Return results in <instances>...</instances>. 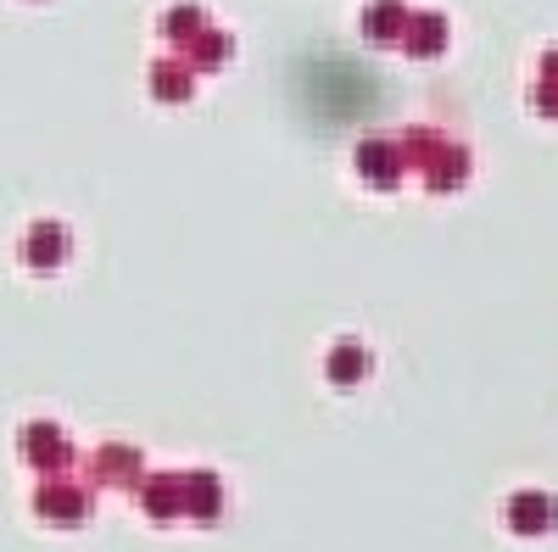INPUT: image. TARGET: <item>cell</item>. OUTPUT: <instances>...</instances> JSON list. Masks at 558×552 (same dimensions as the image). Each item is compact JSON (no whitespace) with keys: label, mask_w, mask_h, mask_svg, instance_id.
Returning a JSON list of instances; mask_svg holds the SVG:
<instances>
[{"label":"cell","mask_w":558,"mask_h":552,"mask_svg":"<svg viewBox=\"0 0 558 552\" xmlns=\"http://www.w3.org/2000/svg\"><path fill=\"white\" fill-rule=\"evenodd\" d=\"M502 519H508L514 536H547L558 525V502H553V491H514L508 508H502Z\"/></svg>","instance_id":"cell-1"},{"label":"cell","mask_w":558,"mask_h":552,"mask_svg":"<svg viewBox=\"0 0 558 552\" xmlns=\"http://www.w3.org/2000/svg\"><path fill=\"white\" fill-rule=\"evenodd\" d=\"M402 146H391V140H363L357 146V173L375 184V191H391V184L402 179Z\"/></svg>","instance_id":"cell-2"},{"label":"cell","mask_w":558,"mask_h":552,"mask_svg":"<svg viewBox=\"0 0 558 552\" xmlns=\"http://www.w3.org/2000/svg\"><path fill=\"white\" fill-rule=\"evenodd\" d=\"M397 45L408 57H441L447 51V17L441 12H408V28Z\"/></svg>","instance_id":"cell-3"},{"label":"cell","mask_w":558,"mask_h":552,"mask_svg":"<svg viewBox=\"0 0 558 552\" xmlns=\"http://www.w3.org/2000/svg\"><path fill=\"white\" fill-rule=\"evenodd\" d=\"M418 173H425V184L430 191H458L463 179H470V157H463V146H436L425 162H418Z\"/></svg>","instance_id":"cell-4"},{"label":"cell","mask_w":558,"mask_h":552,"mask_svg":"<svg viewBox=\"0 0 558 552\" xmlns=\"http://www.w3.org/2000/svg\"><path fill=\"white\" fill-rule=\"evenodd\" d=\"M23 457L39 469H51V464H68V436L57 425H28L23 430Z\"/></svg>","instance_id":"cell-5"},{"label":"cell","mask_w":558,"mask_h":552,"mask_svg":"<svg viewBox=\"0 0 558 552\" xmlns=\"http://www.w3.org/2000/svg\"><path fill=\"white\" fill-rule=\"evenodd\" d=\"M62 257H68V229H62V223H51V218L34 223V235H28V262H34L39 273H51Z\"/></svg>","instance_id":"cell-6"},{"label":"cell","mask_w":558,"mask_h":552,"mask_svg":"<svg viewBox=\"0 0 558 552\" xmlns=\"http://www.w3.org/2000/svg\"><path fill=\"white\" fill-rule=\"evenodd\" d=\"M363 28H368V39L397 45V39H402V28H408V7H402V0H368Z\"/></svg>","instance_id":"cell-7"},{"label":"cell","mask_w":558,"mask_h":552,"mask_svg":"<svg viewBox=\"0 0 558 552\" xmlns=\"http://www.w3.org/2000/svg\"><path fill=\"white\" fill-rule=\"evenodd\" d=\"M84 508H89V496H84L78 486H45V491H39V514H45V519L78 525V519H84Z\"/></svg>","instance_id":"cell-8"},{"label":"cell","mask_w":558,"mask_h":552,"mask_svg":"<svg viewBox=\"0 0 558 552\" xmlns=\"http://www.w3.org/2000/svg\"><path fill=\"white\" fill-rule=\"evenodd\" d=\"M179 508H191V514L213 519V514L223 508V491H218V480H213V475H184V480H179Z\"/></svg>","instance_id":"cell-9"},{"label":"cell","mask_w":558,"mask_h":552,"mask_svg":"<svg viewBox=\"0 0 558 552\" xmlns=\"http://www.w3.org/2000/svg\"><path fill=\"white\" fill-rule=\"evenodd\" d=\"M368 375V352L357 346V341H341L336 352H330V380L336 385H357Z\"/></svg>","instance_id":"cell-10"},{"label":"cell","mask_w":558,"mask_h":552,"mask_svg":"<svg viewBox=\"0 0 558 552\" xmlns=\"http://www.w3.org/2000/svg\"><path fill=\"white\" fill-rule=\"evenodd\" d=\"M157 96H162V101H184V96H191V68L162 62V68H157Z\"/></svg>","instance_id":"cell-11"},{"label":"cell","mask_w":558,"mask_h":552,"mask_svg":"<svg viewBox=\"0 0 558 552\" xmlns=\"http://www.w3.org/2000/svg\"><path fill=\"white\" fill-rule=\"evenodd\" d=\"M146 508L168 519V514L179 508V480H168V475H157V480H146Z\"/></svg>","instance_id":"cell-12"},{"label":"cell","mask_w":558,"mask_h":552,"mask_svg":"<svg viewBox=\"0 0 558 552\" xmlns=\"http://www.w3.org/2000/svg\"><path fill=\"white\" fill-rule=\"evenodd\" d=\"M202 23H207V17H202L196 7H179V12L168 17V34H173V39H184V34H202Z\"/></svg>","instance_id":"cell-13"},{"label":"cell","mask_w":558,"mask_h":552,"mask_svg":"<svg viewBox=\"0 0 558 552\" xmlns=\"http://www.w3.org/2000/svg\"><path fill=\"white\" fill-rule=\"evenodd\" d=\"M531 107H536L542 118H558V84H553V78H536V89H531Z\"/></svg>","instance_id":"cell-14"},{"label":"cell","mask_w":558,"mask_h":552,"mask_svg":"<svg viewBox=\"0 0 558 552\" xmlns=\"http://www.w3.org/2000/svg\"><path fill=\"white\" fill-rule=\"evenodd\" d=\"M542 78H553V84H558V45H553V51L542 57Z\"/></svg>","instance_id":"cell-15"}]
</instances>
